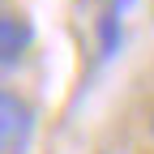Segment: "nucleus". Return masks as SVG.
I'll list each match as a JSON object with an SVG mask.
<instances>
[{"mask_svg": "<svg viewBox=\"0 0 154 154\" xmlns=\"http://www.w3.org/2000/svg\"><path fill=\"white\" fill-rule=\"evenodd\" d=\"M34 107L0 86V154H26L34 141Z\"/></svg>", "mask_w": 154, "mask_h": 154, "instance_id": "obj_1", "label": "nucleus"}, {"mask_svg": "<svg viewBox=\"0 0 154 154\" xmlns=\"http://www.w3.org/2000/svg\"><path fill=\"white\" fill-rule=\"evenodd\" d=\"M26 51H30V26L22 17L0 13V69H13Z\"/></svg>", "mask_w": 154, "mask_h": 154, "instance_id": "obj_2", "label": "nucleus"}, {"mask_svg": "<svg viewBox=\"0 0 154 154\" xmlns=\"http://www.w3.org/2000/svg\"><path fill=\"white\" fill-rule=\"evenodd\" d=\"M133 0H111L103 9V56H116V43H120V26H124V9Z\"/></svg>", "mask_w": 154, "mask_h": 154, "instance_id": "obj_3", "label": "nucleus"}, {"mask_svg": "<svg viewBox=\"0 0 154 154\" xmlns=\"http://www.w3.org/2000/svg\"><path fill=\"white\" fill-rule=\"evenodd\" d=\"M150 137H154V111H150Z\"/></svg>", "mask_w": 154, "mask_h": 154, "instance_id": "obj_4", "label": "nucleus"}]
</instances>
